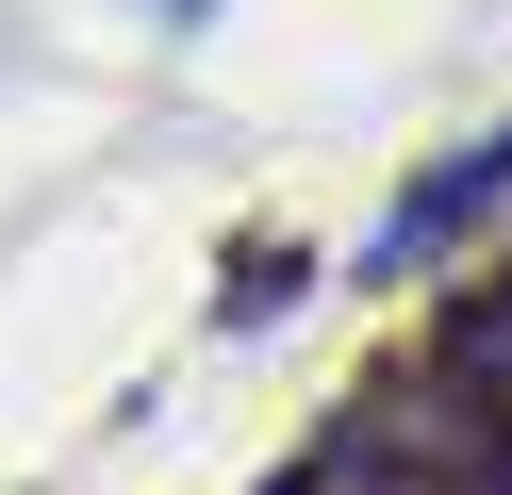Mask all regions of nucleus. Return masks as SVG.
Segmentation results:
<instances>
[{"instance_id": "obj_1", "label": "nucleus", "mask_w": 512, "mask_h": 495, "mask_svg": "<svg viewBox=\"0 0 512 495\" xmlns=\"http://www.w3.org/2000/svg\"><path fill=\"white\" fill-rule=\"evenodd\" d=\"M479 215H512V132H496V149H463L446 182H413L397 215H380V264H446Z\"/></svg>"}]
</instances>
